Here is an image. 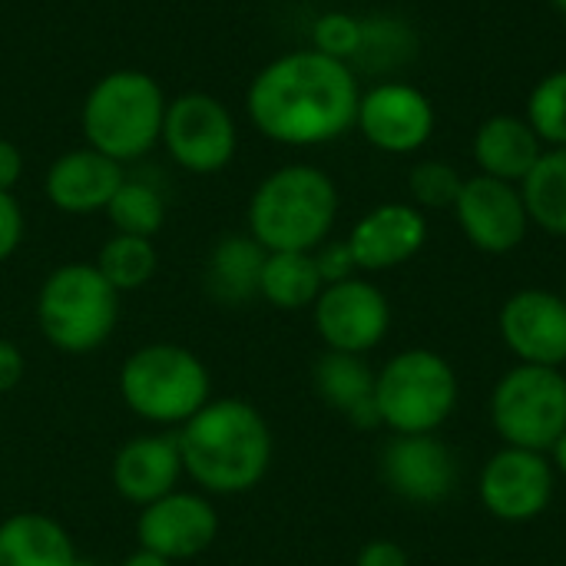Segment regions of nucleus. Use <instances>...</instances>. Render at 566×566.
<instances>
[{
  "instance_id": "nucleus-1",
  "label": "nucleus",
  "mask_w": 566,
  "mask_h": 566,
  "mask_svg": "<svg viewBox=\"0 0 566 566\" xmlns=\"http://www.w3.org/2000/svg\"><path fill=\"white\" fill-rule=\"evenodd\" d=\"M361 86L355 66L335 56L292 50L265 63L245 93L252 126L282 146H325L355 129Z\"/></svg>"
},
{
  "instance_id": "nucleus-2",
  "label": "nucleus",
  "mask_w": 566,
  "mask_h": 566,
  "mask_svg": "<svg viewBox=\"0 0 566 566\" xmlns=\"http://www.w3.org/2000/svg\"><path fill=\"white\" fill-rule=\"evenodd\" d=\"M186 478L212 497L249 494L272 464V431L262 411L242 398H212L179 434Z\"/></svg>"
},
{
  "instance_id": "nucleus-3",
  "label": "nucleus",
  "mask_w": 566,
  "mask_h": 566,
  "mask_svg": "<svg viewBox=\"0 0 566 566\" xmlns=\"http://www.w3.org/2000/svg\"><path fill=\"white\" fill-rule=\"evenodd\" d=\"M338 219L335 179L308 163L269 172L249 199V235L265 252H315Z\"/></svg>"
},
{
  "instance_id": "nucleus-4",
  "label": "nucleus",
  "mask_w": 566,
  "mask_h": 566,
  "mask_svg": "<svg viewBox=\"0 0 566 566\" xmlns=\"http://www.w3.org/2000/svg\"><path fill=\"white\" fill-rule=\"evenodd\" d=\"M166 93L143 70H113L99 76L80 109L86 146L123 163L146 156L163 139Z\"/></svg>"
},
{
  "instance_id": "nucleus-5",
  "label": "nucleus",
  "mask_w": 566,
  "mask_h": 566,
  "mask_svg": "<svg viewBox=\"0 0 566 566\" xmlns=\"http://www.w3.org/2000/svg\"><path fill=\"white\" fill-rule=\"evenodd\" d=\"M123 405L159 428H182L212 401V375L206 361L172 342L136 348L119 368Z\"/></svg>"
},
{
  "instance_id": "nucleus-6",
  "label": "nucleus",
  "mask_w": 566,
  "mask_h": 566,
  "mask_svg": "<svg viewBox=\"0 0 566 566\" xmlns=\"http://www.w3.org/2000/svg\"><path fill=\"white\" fill-rule=\"evenodd\" d=\"M119 322V292L93 262L53 269L36 292L40 335L63 355L96 352Z\"/></svg>"
},
{
  "instance_id": "nucleus-7",
  "label": "nucleus",
  "mask_w": 566,
  "mask_h": 566,
  "mask_svg": "<svg viewBox=\"0 0 566 566\" xmlns=\"http://www.w3.org/2000/svg\"><path fill=\"white\" fill-rule=\"evenodd\" d=\"M381 424L395 434H434L458 408V375L431 348H408L375 375Z\"/></svg>"
},
{
  "instance_id": "nucleus-8",
  "label": "nucleus",
  "mask_w": 566,
  "mask_h": 566,
  "mask_svg": "<svg viewBox=\"0 0 566 566\" xmlns=\"http://www.w3.org/2000/svg\"><path fill=\"white\" fill-rule=\"evenodd\" d=\"M491 421L507 448L551 451L566 431V378L560 368H511L491 395Z\"/></svg>"
},
{
  "instance_id": "nucleus-9",
  "label": "nucleus",
  "mask_w": 566,
  "mask_h": 566,
  "mask_svg": "<svg viewBox=\"0 0 566 566\" xmlns=\"http://www.w3.org/2000/svg\"><path fill=\"white\" fill-rule=\"evenodd\" d=\"M169 159L196 176L219 172L239 149V129L229 106L212 93H179L166 103L163 139Z\"/></svg>"
},
{
  "instance_id": "nucleus-10",
  "label": "nucleus",
  "mask_w": 566,
  "mask_h": 566,
  "mask_svg": "<svg viewBox=\"0 0 566 566\" xmlns=\"http://www.w3.org/2000/svg\"><path fill=\"white\" fill-rule=\"evenodd\" d=\"M355 129L385 156H411L431 143L438 129V109L421 86L381 80L361 93Z\"/></svg>"
},
{
  "instance_id": "nucleus-11",
  "label": "nucleus",
  "mask_w": 566,
  "mask_h": 566,
  "mask_svg": "<svg viewBox=\"0 0 566 566\" xmlns=\"http://www.w3.org/2000/svg\"><path fill=\"white\" fill-rule=\"evenodd\" d=\"M315 332L328 352L365 355L378 348L391 328V305L368 279H345L325 285L315 298Z\"/></svg>"
},
{
  "instance_id": "nucleus-12",
  "label": "nucleus",
  "mask_w": 566,
  "mask_h": 566,
  "mask_svg": "<svg viewBox=\"0 0 566 566\" xmlns=\"http://www.w3.org/2000/svg\"><path fill=\"white\" fill-rule=\"evenodd\" d=\"M454 216H458L464 239L488 255L514 252L527 239V229H531L521 186L491 179L484 172L464 179L458 202H454Z\"/></svg>"
},
{
  "instance_id": "nucleus-13",
  "label": "nucleus",
  "mask_w": 566,
  "mask_h": 566,
  "mask_svg": "<svg viewBox=\"0 0 566 566\" xmlns=\"http://www.w3.org/2000/svg\"><path fill=\"white\" fill-rule=\"evenodd\" d=\"M478 494L497 521H537L554 497V464L541 451L504 448L484 464Z\"/></svg>"
},
{
  "instance_id": "nucleus-14",
  "label": "nucleus",
  "mask_w": 566,
  "mask_h": 566,
  "mask_svg": "<svg viewBox=\"0 0 566 566\" xmlns=\"http://www.w3.org/2000/svg\"><path fill=\"white\" fill-rule=\"evenodd\" d=\"M219 537V514L206 494L196 491H172L146 507H139L136 541L143 551H153L176 560H192L206 554Z\"/></svg>"
},
{
  "instance_id": "nucleus-15",
  "label": "nucleus",
  "mask_w": 566,
  "mask_h": 566,
  "mask_svg": "<svg viewBox=\"0 0 566 566\" xmlns=\"http://www.w3.org/2000/svg\"><path fill=\"white\" fill-rule=\"evenodd\" d=\"M501 338L521 365H566V302L544 289L514 292L501 308Z\"/></svg>"
},
{
  "instance_id": "nucleus-16",
  "label": "nucleus",
  "mask_w": 566,
  "mask_h": 566,
  "mask_svg": "<svg viewBox=\"0 0 566 566\" xmlns=\"http://www.w3.org/2000/svg\"><path fill=\"white\" fill-rule=\"evenodd\" d=\"M381 478L401 501L438 504L458 484V461L434 434H398L381 451Z\"/></svg>"
},
{
  "instance_id": "nucleus-17",
  "label": "nucleus",
  "mask_w": 566,
  "mask_h": 566,
  "mask_svg": "<svg viewBox=\"0 0 566 566\" xmlns=\"http://www.w3.org/2000/svg\"><path fill=\"white\" fill-rule=\"evenodd\" d=\"M361 272H388L411 262L428 242V219L411 202H381L345 239Z\"/></svg>"
},
{
  "instance_id": "nucleus-18",
  "label": "nucleus",
  "mask_w": 566,
  "mask_h": 566,
  "mask_svg": "<svg viewBox=\"0 0 566 566\" xmlns=\"http://www.w3.org/2000/svg\"><path fill=\"white\" fill-rule=\"evenodd\" d=\"M123 179L126 176L116 159L83 146V149H66L50 163L43 192L50 206L66 216H93V212H106Z\"/></svg>"
},
{
  "instance_id": "nucleus-19",
  "label": "nucleus",
  "mask_w": 566,
  "mask_h": 566,
  "mask_svg": "<svg viewBox=\"0 0 566 566\" xmlns=\"http://www.w3.org/2000/svg\"><path fill=\"white\" fill-rule=\"evenodd\" d=\"M182 454L176 434H143L126 441L113 458V488L123 501L146 507L179 488Z\"/></svg>"
},
{
  "instance_id": "nucleus-20",
  "label": "nucleus",
  "mask_w": 566,
  "mask_h": 566,
  "mask_svg": "<svg viewBox=\"0 0 566 566\" xmlns=\"http://www.w3.org/2000/svg\"><path fill=\"white\" fill-rule=\"evenodd\" d=\"M471 153L484 176L521 186L537 166V159L544 156V143L537 139V133L524 116L497 113L478 126Z\"/></svg>"
},
{
  "instance_id": "nucleus-21",
  "label": "nucleus",
  "mask_w": 566,
  "mask_h": 566,
  "mask_svg": "<svg viewBox=\"0 0 566 566\" xmlns=\"http://www.w3.org/2000/svg\"><path fill=\"white\" fill-rule=\"evenodd\" d=\"M315 391L328 408L345 415L355 428H378V401H375V371L361 355L325 352L315 361Z\"/></svg>"
},
{
  "instance_id": "nucleus-22",
  "label": "nucleus",
  "mask_w": 566,
  "mask_h": 566,
  "mask_svg": "<svg viewBox=\"0 0 566 566\" xmlns=\"http://www.w3.org/2000/svg\"><path fill=\"white\" fill-rule=\"evenodd\" d=\"M73 537L40 511H20L0 521V566H73Z\"/></svg>"
},
{
  "instance_id": "nucleus-23",
  "label": "nucleus",
  "mask_w": 566,
  "mask_h": 566,
  "mask_svg": "<svg viewBox=\"0 0 566 566\" xmlns=\"http://www.w3.org/2000/svg\"><path fill=\"white\" fill-rule=\"evenodd\" d=\"M265 249L252 235H222L206 259V292L222 305H245L259 298Z\"/></svg>"
},
{
  "instance_id": "nucleus-24",
  "label": "nucleus",
  "mask_w": 566,
  "mask_h": 566,
  "mask_svg": "<svg viewBox=\"0 0 566 566\" xmlns=\"http://www.w3.org/2000/svg\"><path fill=\"white\" fill-rule=\"evenodd\" d=\"M325 282L318 275L312 252H269L259 279V298L282 312H298L315 305Z\"/></svg>"
},
{
  "instance_id": "nucleus-25",
  "label": "nucleus",
  "mask_w": 566,
  "mask_h": 566,
  "mask_svg": "<svg viewBox=\"0 0 566 566\" xmlns=\"http://www.w3.org/2000/svg\"><path fill=\"white\" fill-rule=\"evenodd\" d=\"M521 196L531 226H541L547 235L566 239V146L544 149L531 176L521 182Z\"/></svg>"
},
{
  "instance_id": "nucleus-26",
  "label": "nucleus",
  "mask_w": 566,
  "mask_h": 566,
  "mask_svg": "<svg viewBox=\"0 0 566 566\" xmlns=\"http://www.w3.org/2000/svg\"><path fill=\"white\" fill-rule=\"evenodd\" d=\"M103 279L116 289V292H136L143 289L156 269H159V252L153 245V239H143V235H123L116 232L113 239H106L96 252V262H93Z\"/></svg>"
},
{
  "instance_id": "nucleus-27",
  "label": "nucleus",
  "mask_w": 566,
  "mask_h": 566,
  "mask_svg": "<svg viewBox=\"0 0 566 566\" xmlns=\"http://www.w3.org/2000/svg\"><path fill=\"white\" fill-rule=\"evenodd\" d=\"M106 216L116 232L153 239L166 222V202H163L159 189H153L149 182L123 179V186L116 189V196L106 206Z\"/></svg>"
},
{
  "instance_id": "nucleus-28",
  "label": "nucleus",
  "mask_w": 566,
  "mask_h": 566,
  "mask_svg": "<svg viewBox=\"0 0 566 566\" xmlns=\"http://www.w3.org/2000/svg\"><path fill=\"white\" fill-rule=\"evenodd\" d=\"M524 119L547 149L566 146V70H554L534 83Z\"/></svg>"
},
{
  "instance_id": "nucleus-29",
  "label": "nucleus",
  "mask_w": 566,
  "mask_h": 566,
  "mask_svg": "<svg viewBox=\"0 0 566 566\" xmlns=\"http://www.w3.org/2000/svg\"><path fill=\"white\" fill-rule=\"evenodd\" d=\"M461 186H464V176L444 159H421L408 176L411 199L421 209H454Z\"/></svg>"
},
{
  "instance_id": "nucleus-30",
  "label": "nucleus",
  "mask_w": 566,
  "mask_h": 566,
  "mask_svg": "<svg viewBox=\"0 0 566 566\" xmlns=\"http://www.w3.org/2000/svg\"><path fill=\"white\" fill-rule=\"evenodd\" d=\"M361 36H365V20L355 13H345V10H328L312 27V46L318 53L345 60V63H352L358 56Z\"/></svg>"
},
{
  "instance_id": "nucleus-31",
  "label": "nucleus",
  "mask_w": 566,
  "mask_h": 566,
  "mask_svg": "<svg viewBox=\"0 0 566 566\" xmlns=\"http://www.w3.org/2000/svg\"><path fill=\"white\" fill-rule=\"evenodd\" d=\"M312 255H315V265H318V275H322L325 285L355 279V272H358L348 242H322Z\"/></svg>"
},
{
  "instance_id": "nucleus-32",
  "label": "nucleus",
  "mask_w": 566,
  "mask_h": 566,
  "mask_svg": "<svg viewBox=\"0 0 566 566\" xmlns=\"http://www.w3.org/2000/svg\"><path fill=\"white\" fill-rule=\"evenodd\" d=\"M23 209L13 192H0V262H7L23 242Z\"/></svg>"
},
{
  "instance_id": "nucleus-33",
  "label": "nucleus",
  "mask_w": 566,
  "mask_h": 566,
  "mask_svg": "<svg viewBox=\"0 0 566 566\" xmlns=\"http://www.w3.org/2000/svg\"><path fill=\"white\" fill-rule=\"evenodd\" d=\"M23 375H27V358H23V352H20L13 342L0 338V395H10V391L23 381Z\"/></svg>"
},
{
  "instance_id": "nucleus-34",
  "label": "nucleus",
  "mask_w": 566,
  "mask_h": 566,
  "mask_svg": "<svg viewBox=\"0 0 566 566\" xmlns=\"http://www.w3.org/2000/svg\"><path fill=\"white\" fill-rule=\"evenodd\" d=\"M355 566H408V554L395 541H371L361 547Z\"/></svg>"
},
{
  "instance_id": "nucleus-35",
  "label": "nucleus",
  "mask_w": 566,
  "mask_h": 566,
  "mask_svg": "<svg viewBox=\"0 0 566 566\" xmlns=\"http://www.w3.org/2000/svg\"><path fill=\"white\" fill-rule=\"evenodd\" d=\"M20 176H23V153L17 143L0 136V192H13Z\"/></svg>"
},
{
  "instance_id": "nucleus-36",
  "label": "nucleus",
  "mask_w": 566,
  "mask_h": 566,
  "mask_svg": "<svg viewBox=\"0 0 566 566\" xmlns=\"http://www.w3.org/2000/svg\"><path fill=\"white\" fill-rule=\"evenodd\" d=\"M119 566H172V564H169L166 557H159V554H153V551H143V547H139L136 554H129V557H126Z\"/></svg>"
},
{
  "instance_id": "nucleus-37",
  "label": "nucleus",
  "mask_w": 566,
  "mask_h": 566,
  "mask_svg": "<svg viewBox=\"0 0 566 566\" xmlns=\"http://www.w3.org/2000/svg\"><path fill=\"white\" fill-rule=\"evenodd\" d=\"M551 451H554V468H557L560 474H566V431L560 434V441H557Z\"/></svg>"
},
{
  "instance_id": "nucleus-38",
  "label": "nucleus",
  "mask_w": 566,
  "mask_h": 566,
  "mask_svg": "<svg viewBox=\"0 0 566 566\" xmlns=\"http://www.w3.org/2000/svg\"><path fill=\"white\" fill-rule=\"evenodd\" d=\"M73 566H106V564H99V560H90V557H80V560H76Z\"/></svg>"
},
{
  "instance_id": "nucleus-39",
  "label": "nucleus",
  "mask_w": 566,
  "mask_h": 566,
  "mask_svg": "<svg viewBox=\"0 0 566 566\" xmlns=\"http://www.w3.org/2000/svg\"><path fill=\"white\" fill-rule=\"evenodd\" d=\"M551 7H554L557 13H564L566 17V0H551Z\"/></svg>"
},
{
  "instance_id": "nucleus-40",
  "label": "nucleus",
  "mask_w": 566,
  "mask_h": 566,
  "mask_svg": "<svg viewBox=\"0 0 566 566\" xmlns=\"http://www.w3.org/2000/svg\"><path fill=\"white\" fill-rule=\"evenodd\" d=\"M564 302H566V285H564Z\"/></svg>"
}]
</instances>
